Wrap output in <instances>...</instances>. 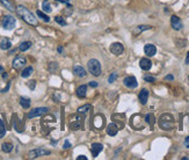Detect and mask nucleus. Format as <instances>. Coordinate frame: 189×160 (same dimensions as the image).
<instances>
[{
	"label": "nucleus",
	"mask_w": 189,
	"mask_h": 160,
	"mask_svg": "<svg viewBox=\"0 0 189 160\" xmlns=\"http://www.w3.org/2000/svg\"><path fill=\"white\" fill-rule=\"evenodd\" d=\"M15 11H16L17 15H19L26 23L30 25V26H37V25H39L37 17H35V15L31 13L28 8H26L25 6L19 5V6L15 8Z\"/></svg>",
	"instance_id": "obj_1"
},
{
	"label": "nucleus",
	"mask_w": 189,
	"mask_h": 160,
	"mask_svg": "<svg viewBox=\"0 0 189 160\" xmlns=\"http://www.w3.org/2000/svg\"><path fill=\"white\" fill-rule=\"evenodd\" d=\"M159 125L162 130H173L175 128V121L171 114H164L159 119Z\"/></svg>",
	"instance_id": "obj_2"
},
{
	"label": "nucleus",
	"mask_w": 189,
	"mask_h": 160,
	"mask_svg": "<svg viewBox=\"0 0 189 160\" xmlns=\"http://www.w3.org/2000/svg\"><path fill=\"white\" fill-rule=\"evenodd\" d=\"M84 116L82 115H72L70 122H68V125L72 130H80L84 129Z\"/></svg>",
	"instance_id": "obj_3"
},
{
	"label": "nucleus",
	"mask_w": 189,
	"mask_h": 160,
	"mask_svg": "<svg viewBox=\"0 0 189 160\" xmlns=\"http://www.w3.org/2000/svg\"><path fill=\"white\" fill-rule=\"evenodd\" d=\"M87 65H88L89 72H91L94 77H99V76L101 74V72H102L101 64H100V62H99L97 59H89V62H88Z\"/></svg>",
	"instance_id": "obj_4"
},
{
	"label": "nucleus",
	"mask_w": 189,
	"mask_h": 160,
	"mask_svg": "<svg viewBox=\"0 0 189 160\" xmlns=\"http://www.w3.org/2000/svg\"><path fill=\"white\" fill-rule=\"evenodd\" d=\"M51 152L49 150H45L43 147H39V148H35V150H31L29 152V158L30 159H36L39 157H43V156H49Z\"/></svg>",
	"instance_id": "obj_5"
},
{
	"label": "nucleus",
	"mask_w": 189,
	"mask_h": 160,
	"mask_svg": "<svg viewBox=\"0 0 189 160\" xmlns=\"http://www.w3.org/2000/svg\"><path fill=\"white\" fill-rule=\"evenodd\" d=\"M16 25V20L15 17H13L12 15H6L2 19V28L6 30H12L14 29V27Z\"/></svg>",
	"instance_id": "obj_6"
},
{
	"label": "nucleus",
	"mask_w": 189,
	"mask_h": 160,
	"mask_svg": "<svg viewBox=\"0 0 189 160\" xmlns=\"http://www.w3.org/2000/svg\"><path fill=\"white\" fill-rule=\"evenodd\" d=\"M48 111H49V108H47V107L35 108V109H33L28 113V119H34V117H37V116H42L43 114H45Z\"/></svg>",
	"instance_id": "obj_7"
},
{
	"label": "nucleus",
	"mask_w": 189,
	"mask_h": 160,
	"mask_svg": "<svg viewBox=\"0 0 189 160\" xmlns=\"http://www.w3.org/2000/svg\"><path fill=\"white\" fill-rule=\"evenodd\" d=\"M26 64H27V59H26L25 57H22V56H17V57H15V58H14L13 67L15 68V70H19V68L23 67Z\"/></svg>",
	"instance_id": "obj_8"
},
{
	"label": "nucleus",
	"mask_w": 189,
	"mask_h": 160,
	"mask_svg": "<svg viewBox=\"0 0 189 160\" xmlns=\"http://www.w3.org/2000/svg\"><path fill=\"white\" fill-rule=\"evenodd\" d=\"M124 85L128 87V88H136L138 86V82H137V79L132 76H129V77H125L124 80H123Z\"/></svg>",
	"instance_id": "obj_9"
},
{
	"label": "nucleus",
	"mask_w": 189,
	"mask_h": 160,
	"mask_svg": "<svg viewBox=\"0 0 189 160\" xmlns=\"http://www.w3.org/2000/svg\"><path fill=\"white\" fill-rule=\"evenodd\" d=\"M110 51H111V53H114L116 56H120L124 51V47H123L122 43H113L110 45Z\"/></svg>",
	"instance_id": "obj_10"
},
{
	"label": "nucleus",
	"mask_w": 189,
	"mask_h": 160,
	"mask_svg": "<svg viewBox=\"0 0 189 160\" xmlns=\"http://www.w3.org/2000/svg\"><path fill=\"white\" fill-rule=\"evenodd\" d=\"M171 25L173 27V29H175V30H180V29L183 27L182 21H181L180 17L176 16V15H173V16L171 17Z\"/></svg>",
	"instance_id": "obj_11"
},
{
	"label": "nucleus",
	"mask_w": 189,
	"mask_h": 160,
	"mask_svg": "<svg viewBox=\"0 0 189 160\" xmlns=\"http://www.w3.org/2000/svg\"><path fill=\"white\" fill-rule=\"evenodd\" d=\"M149 91L146 88H143L140 92H139V95H138V99L140 101L142 105H146L148 100H149Z\"/></svg>",
	"instance_id": "obj_12"
},
{
	"label": "nucleus",
	"mask_w": 189,
	"mask_h": 160,
	"mask_svg": "<svg viewBox=\"0 0 189 160\" xmlns=\"http://www.w3.org/2000/svg\"><path fill=\"white\" fill-rule=\"evenodd\" d=\"M139 66L144 71H149L150 68L152 67V62L150 60L149 58H142L140 62H139Z\"/></svg>",
	"instance_id": "obj_13"
},
{
	"label": "nucleus",
	"mask_w": 189,
	"mask_h": 160,
	"mask_svg": "<svg viewBox=\"0 0 189 160\" xmlns=\"http://www.w3.org/2000/svg\"><path fill=\"white\" fill-rule=\"evenodd\" d=\"M103 150V146H102V144H99V143H93L92 144V147H91V152H92V156L93 157H97L99 156V153L101 152Z\"/></svg>",
	"instance_id": "obj_14"
},
{
	"label": "nucleus",
	"mask_w": 189,
	"mask_h": 160,
	"mask_svg": "<svg viewBox=\"0 0 189 160\" xmlns=\"http://www.w3.org/2000/svg\"><path fill=\"white\" fill-rule=\"evenodd\" d=\"M144 52H145V55H148L149 57H152V56H154L156 52H157V48H156V45H153V44H146V45L144 47Z\"/></svg>",
	"instance_id": "obj_15"
},
{
	"label": "nucleus",
	"mask_w": 189,
	"mask_h": 160,
	"mask_svg": "<svg viewBox=\"0 0 189 160\" xmlns=\"http://www.w3.org/2000/svg\"><path fill=\"white\" fill-rule=\"evenodd\" d=\"M73 72H74V74L77 76V77H80V78H84V77H86V71H85V68L80 65H76L74 68H73Z\"/></svg>",
	"instance_id": "obj_16"
},
{
	"label": "nucleus",
	"mask_w": 189,
	"mask_h": 160,
	"mask_svg": "<svg viewBox=\"0 0 189 160\" xmlns=\"http://www.w3.org/2000/svg\"><path fill=\"white\" fill-rule=\"evenodd\" d=\"M118 132V127L115 123H110L107 127V133L109 136H115L116 133Z\"/></svg>",
	"instance_id": "obj_17"
},
{
	"label": "nucleus",
	"mask_w": 189,
	"mask_h": 160,
	"mask_svg": "<svg viewBox=\"0 0 189 160\" xmlns=\"http://www.w3.org/2000/svg\"><path fill=\"white\" fill-rule=\"evenodd\" d=\"M86 94H87V86H86V85H81V86H79L78 89H77V95H78V97L84 99V97H86Z\"/></svg>",
	"instance_id": "obj_18"
},
{
	"label": "nucleus",
	"mask_w": 189,
	"mask_h": 160,
	"mask_svg": "<svg viewBox=\"0 0 189 160\" xmlns=\"http://www.w3.org/2000/svg\"><path fill=\"white\" fill-rule=\"evenodd\" d=\"M12 48V42L8 40V39H4V40L0 42V49L1 50H8Z\"/></svg>",
	"instance_id": "obj_19"
},
{
	"label": "nucleus",
	"mask_w": 189,
	"mask_h": 160,
	"mask_svg": "<svg viewBox=\"0 0 189 160\" xmlns=\"http://www.w3.org/2000/svg\"><path fill=\"white\" fill-rule=\"evenodd\" d=\"M33 45V43L30 42V41H26V42H22L21 44H20V47H19V50H21V51H27L28 49H30V47Z\"/></svg>",
	"instance_id": "obj_20"
},
{
	"label": "nucleus",
	"mask_w": 189,
	"mask_h": 160,
	"mask_svg": "<svg viewBox=\"0 0 189 160\" xmlns=\"http://www.w3.org/2000/svg\"><path fill=\"white\" fill-rule=\"evenodd\" d=\"M30 103H31V101H30V99H28V97H21L20 99V105L21 107H23L25 109H28L29 107H30Z\"/></svg>",
	"instance_id": "obj_21"
},
{
	"label": "nucleus",
	"mask_w": 189,
	"mask_h": 160,
	"mask_svg": "<svg viewBox=\"0 0 189 160\" xmlns=\"http://www.w3.org/2000/svg\"><path fill=\"white\" fill-rule=\"evenodd\" d=\"M13 144H11V143H2V145H1V150L4 151V152H6V153H9V152H12L13 151Z\"/></svg>",
	"instance_id": "obj_22"
},
{
	"label": "nucleus",
	"mask_w": 189,
	"mask_h": 160,
	"mask_svg": "<svg viewBox=\"0 0 189 160\" xmlns=\"http://www.w3.org/2000/svg\"><path fill=\"white\" fill-rule=\"evenodd\" d=\"M0 2L8 9V11H11V12H14L15 11V8H14V6H13V4L9 1V0H0Z\"/></svg>",
	"instance_id": "obj_23"
},
{
	"label": "nucleus",
	"mask_w": 189,
	"mask_h": 160,
	"mask_svg": "<svg viewBox=\"0 0 189 160\" xmlns=\"http://www.w3.org/2000/svg\"><path fill=\"white\" fill-rule=\"evenodd\" d=\"M33 72H34V68H33L31 66H28V67H26L22 72H21V77H22V78H28V77H29Z\"/></svg>",
	"instance_id": "obj_24"
},
{
	"label": "nucleus",
	"mask_w": 189,
	"mask_h": 160,
	"mask_svg": "<svg viewBox=\"0 0 189 160\" xmlns=\"http://www.w3.org/2000/svg\"><path fill=\"white\" fill-rule=\"evenodd\" d=\"M145 121L149 123L151 128H153V125H154V123H156V117H154L153 114H148V115L145 116Z\"/></svg>",
	"instance_id": "obj_25"
},
{
	"label": "nucleus",
	"mask_w": 189,
	"mask_h": 160,
	"mask_svg": "<svg viewBox=\"0 0 189 160\" xmlns=\"http://www.w3.org/2000/svg\"><path fill=\"white\" fill-rule=\"evenodd\" d=\"M42 8H43V12H47V13H50L52 11L50 4H49V0H44L42 2Z\"/></svg>",
	"instance_id": "obj_26"
},
{
	"label": "nucleus",
	"mask_w": 189,
	"mask_h": 160,
	"mask_svg": "<svg viewBox=\"0 0 189 160\" xmlns=\"http://www.w3.org/2000/svg\"><path fill=\"white\" fill-rule=\"evenodd\" d=\"M91 109H92V106H91V105H85V106L78 108V113H79V114H85V113H87V111L91 110Z\"/></svg>",
	"instance_id": "obj_27"
},
{
	"label": "nucleus",
	"mask_w": 189,
	"mask_h": 160,
	"mask_svg": "<svg viewBox=\"0 0 189 160\" xmlns=\"http://www.w3.org/2000/svg\"><path fill=\"white\" fill-rule=\"evenodd\" d=\"M36 14H37V16H39V17H41V19H42L44 22H50V17H49L47 14H44L43 12H41V11H37V12H36Z\"/></svg>",
	"instance_id": "obj_28"
},
{
	"label": "nucleus",
	"mask_w": 189,
	"mask_h": 160,
	"mask_svg": "<svg viewBox=\"0 0 189 160\" xmlns=\"http://www.w3.org/2000/svg\"><path fill=\"white\" fill-rule=\"evenodd\" d=\"M55 21H56L58 25H60V26H66V25H68V22L64 20V17H62V16H59V15L55 17Z\"/></svg>",
	"instance_id": "obj_29"
},
{
	"label": "nucleus",
	"mask_w": 189,
	"mask_h": 160,
	"mask_svg": "<svg viewBox=\"0 0 189 160\" xmlns=\"http://www.w3.org/2000/svg\"><path fill=\"white\" fill-rule=\"evenodd\" d=\"M148 29H151V26H138L136 28L135 33L138 34V33H140V31H143V30H148Z\"/></svg>",
	"instance_id": "obj_30"
},
{
	"label": "nucleus",
	"mask_w": 189,
	"mask_h": 160,
	"mask_svg": "<svg viewBox=\"0 0 189 160\" xmlns=\"http://www.w3.org/2000/svg\"><path fill=\"white\" fill-rule=\"evenodd\" d=\"M5 133H6V128H5L4 123H2V121L0 120V138H2L5 136Z\"/></svg>",
	"instance_id": "obj_31"
},
{
	"label": "nucleus",
	"mask_w": 189,
	"mask_h": 160,
	"mask_svg": "<svg viewBox=\"0 0 189 160\" xmlns=\"http://www.w3.org/2000/svg\"><path fill=\"white\" fill-rule=\"evenodd\" d=\"M117 79V73L116 72H113L110 76H109V78H108V82L109 84H113L115 80Z\"/></svg>",
	"instance_id": "obj_32"
},
{
	"label": "nucleus",
	"mask_w": 189,
	"mask_h": 160,
	"mask_svg": "<svg viewBox=\"0 0 189 160\" xmlns=\"http://www.w3.org/2000/svg\"><path fill=\"white\" fill-rule=\"evenodd\" d=\"M144 80H145V81H149V82H156V78L152 77V76H150V74L144 76Z\"/></svg>",
	"instance_id": "obj_33"
},
{
	"label": "nucleus",
	"mask_w": 189,
	"mask_h": 160,
	"mask_svg": "<svg viewBox=\"0 0 189 160\" xmlns=\"http://www.w3.org/2000/svg\"><path fill=\"white\" fill-rule=\"evenodd\" d=\"M28 87H29L30 89H34V88H35V81H33V80L29 81V82H28Z\"/></svg>",
	"instance_id": "obj_34"
},
{
	"label": "nucleus",
	"mask_w": 189,
	"mask_h": 160,
	"mask_svg": "<svg viewBox=\"0 0 189 160\" xmlns=\"http://www.w3.org/2000/svg\"><path fill=\"white\" fill-rule=\"evenodd\" d=\"M64 148H70L71 147V144H70V142L68 140H65V143H64Z\"/></svg>",
	"instance_id": "obj_35"
},
{
	"label": "nucleus",
	"mask_w": 189,
	"mask_h": 160,
	"mask_svg": "<svg viewBox=\"0 0 189 160\" xmlns=\"http://www.w3.org/2000/svg\"><path fill=\"white\" fill-rule=\"evenodd\" d=\"M89 86H91V87H93V88H95V87H97V82H95V81H91V82H89Z\"/></svg>",
	"instance_id": "obj_36"
},
{
	"label": "nucleus",
	"mask_w": 189,
	"mask_h": 160,
	"mask_svg": "<svg viewBox=\"0 0 189 160\" xmlns=\"http://www.w3.org/2000/svg\"><path fill=\"white\" fill-rule=\"evenodd\" d=\"M174 79V77L172 76V74H169V76H166L165 77V80H173Z\"/></svg>",
	"instance_id": "obj_37"
},
{
	"label": "nucleus",
	"mask_w": 189,
	"mask_h": 160,
	"mask_svg": "<svg viewBox=\"0 0 189 160\" xmlns=\"http://www.w3.org/2000/svg\"><path fill=\"white\" fill-rule=\"evenodd\" d=\"M77 160H87V157H85V156H79Z\"/></svg>",
	"instance_id": "obj_38"
},
{
	"label": "nucleus",
	"mask_w": 189,
	"mask_h": 160,
	"mask_svg": "<svg viewBox=\"0 0 189 160\" xmlns=\"http://www.w3.org/2000/svg\"><path fill=\"white\" fill-rule=\"evenodd\" d=\"M56 1L62 2V4H68V1H70V0H56Z\"/></svg>",
	"instance_id": "obj_39"
},
{
	"label": "nucleus",
	"mask_w": 189,
	"mask_h": 160,
	"mask_svg": "<svg viewBox=\"0 0 189 160\" xmlns=\"http://www.w3.org/2000/svg\"><path fill=\"white\" fill-rule=\"evenodd\" d=\"M185 144H186V146L189 147V136L186 138V140H185Z\"/></svg>",
	"instance_id": "obj_40"
},
{
	"label": "nucleus",
	"mask_w": 189,
	"mask_h": 160,
	"mask_svg": "<svg viewBox=\"0 0 189 160\" xmlns=\"http://www.w3.org/2000/svg\"><path fill=\"white\" fill-rule=\"evenodd\" d=\"M186 64L189 65V51L187 52V57H186Z\"/></svg>",
	"instance_id": "obj_41"
},
{
	"label": "nucleus",
	"mask_w": 189,
	"mask_h": 160,
	"mask_svg": "<svg viewBox=\"0 0 189 160\" xmlns=\"http://www.w3.org/2000/svg\"><path fill=\"white\" fill-rule=\"evenodd\" d=\"M8 89H9V84H8V85H7V87H6V88H4V89H2L1 92H4V93H6V92H7Z\"/></svg>",
	"instance_id": "obj_42"
},
{
	"label": "nucleus",
	"mask_w": 189,
	"mask_h": 160,
	"mask_svg": "<svg viewBox=\"0 0 189 160\" xmlns=\"http://www.w3.org/2000/svg\"><path fill=\"white\" fill-rule=\"evenodd\" d=\"M57 51H58V52H59V53H62V52H63V48H62V47H58V49H57Z\"/></svg>",
	"instance_id": "obj_43"
},
{
	"label": "nucleus",
	"mask_w": 189,
	"mask_h": 160,
	"mask_svg": "<svg viewBox=\"0 0 189 160\" xmlns=\"http://www.w3.org/2000/svg\"><path fill=\"white\" fill-rule=\"evenodd\" d=\"M2 72H4V67L0 65V73H2Z\"/></svg>",
	"instance_id": "obj_44"
},
{
	"label": "nucleus",
	"mask_w": 189,
	"mask_h": 160,
	"mask_svg": "<svg viewBox=\"0 0 189 160\" xmlns=\"http://www.w3.org/2000/svg\"><path fill=\"white\" fill-rule=\"evenodd\" d=\"M2 78H4V79H6V78H7V73H4V76H2Z\"/></svg>",
	"instance_id": "obj_45"
},
{
	"label": "nucleus",
	"mask_w": 189,
	"mask_h": 160,
	"mask_svg": "<svg viewBox=\"0 0 189 160\" xmlns=\"http://www.w3.org/2000/svg\"><path fill=\"white\" fill-rule=\"evenodd\" d=\"M188 79H189V77H188Z\"/></svg>",
	"instance_id": "obj_46"
}]
</instances>
